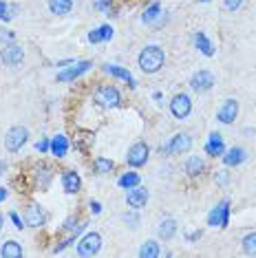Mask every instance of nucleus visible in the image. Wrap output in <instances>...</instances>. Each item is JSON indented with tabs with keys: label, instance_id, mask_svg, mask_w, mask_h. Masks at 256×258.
I'll use <instances>...</instances> for the list:
<instances>
[{
	"label": "nucleus",
	"instance_id": "1",
	"mask_svg": "<svg viewBox=\"0 0 256 258\" xmlns=\"http://www.w3.org/2000/svg\"><path fill=\"white\" fill-rule=\"evenodd\" d=\"M137 64H139V69H142V73H146V75H153L157 71H161V67L166 64L164 49L157 46V44L144 46L142 53H139V57H137Z\"/></svg>",
	"mask_w": 256,
	"mask_h": 258
},
{
	"label": "nucleus",
	"instance_id": "2",
	"mask_svg": "<svg viewBox=\"0 0 256 258\" xmlns=\"http://www.w3.org/2000/svg\"><path fill=\"white\" fill-rule=\"evenodd\" d=\"M192 148V137L190 133H174L166 144L159 146L161 157H172V155H185Z\"/></svg>",
	"mask_w": 256,
	"mask_h": 258
},
{
	"label": "nucleus",
	"instance_id": "3",
	"mask_svg": "<svg viewBox=\"0 0 256 258\" xmlns=\"http://www.w3.org/2000/svg\"><path fill=\"white\" fill-rule=\"evenodd\" d=\"M93 99H95V104L97 106H102V108H117V106H121V93L117 91V86H113V84L97 86L95 93H93Z\"/></svg>",
	"mask_w": 256,
	"mask_h": 258
},
{
	"label": "nucleus",
	"instance_id": "4",
	"mask_svg": "<svg viewBox=\"0 0 256 258\" xmlns=\"http://www.w3.org/2000/svg\"><path fill=\"white\" fill-rule=\"evenodd\" d=\"M150 159V146L146 142H137V144H133L131 148H128L126 152V163L131 168H142V166H146Z\"/></svg>",
	"mask_w": 256,
	"mask_h": 258
},
{
	"label": "nucleus",
	"instance_id": "5",
	"mask_svg": "<svg viewBox=\"0 0 256 258\" xmlns=\"http://www.w3.org/2000/svg\"><path fill=\"white\" fill-rule=\"evenodd\" d=\"M100 249H102V236L97 232H89L78 240V256L82 258H91L100 254Z\"/></svg>",
	"mask_w": 256,
	"mask_h": 258
},
{
	"label": "nucleus",
	"instance_id": "6",
	"mask_svg": "<svg viewBox=\"0 0 256 258\" xmlns=\"http://www.w3.org/2000/svg\"><path fill=\"white\" fill-rule=\"evenodd\" d=\"M29 139V131L25 126H14L5 133V148L7 152H18Z\"/></svg>",
	"mask_w": 256,
	"mask_h": 258
},
{
	"label": "nucleus",
	"instance_id": "7",
	"mask_svg": "<svg viewBox=\"0 0 256 258\" xmlns=\"http://www.w3.org/2000/svg\"><path fill=\"white\" fill-rule=\"evenodd\" d=\"M228 223H230V201L225 199V201L217 203L210 210V214H208V225L210 227H228Z\"/></svg>",
	"mask_w": 256,
	"mask_h": 258
},
{
	"label": "nucleus",
	"instance_id": "8",
	"mask_svg": "<svg viewBox=\"0 0 256 258\" xmlns=\"http://www.w3.org/2000/svg\"><path fill=\"white\" fill-rule=\"evenodd\" d=\"M192 113V99L190 95H185V93H177L172 99H170V115L174 119H185Z\"/></svg>",
	"mask_w": 256,
	"mask_h": 258
},
{
	"label": "nucleus",
	"instance_id": "9",
	"mask_svg": "<svg viewBox=\"0 0 256 258\" xmlns=\"http://www.w3.org/2000/svg\"><path fill=\"white\" fill-rule=\"evenodd\" d=\"M214 84H217V80H214V75L210 71H206V69L192 73V78H190V89L195 93H208Z\"/></svg>",
	"mask_w": 256,
	"mask_h": 258
},
{
	"label": "nucleus",
	"instance_id": "10",
	"mask_svg": "<svg viewBox=\"0 0 256 258\" xmlns=\"http://www.w3.org/2000/svg\"><path fill=\"white\" fill-rule=\"evenodd\" d=\"M0 60H3L5 67H18V64H22V60H25V49L16 42L5 44V49L0 51Z\"/></svg>",
	"mask_w": 256,
	"mask_h": 258
},
{
	"label": "nucleus",
	"instance_id": "11",
	"mask_svg": "<svg viewBox=\"0 0 256 258\" xmlns=\"http://www.w3.org/2000/svg\"><path fill=\"white\" fill-rule=\"evenodd\" d=\"M148 190L146 187H142V185H135V187H131V190H126V205L131 210H142V208H146V203H148Z\"/></svg>",
	"mask_w": 256,
	"mask_h": 258
},
{
	"label": "nucleus",
	"instance_id": "12",
	"mask_svg": "<svg viewBox=\"0 0 256 258\" xmlns=\"http://www.w3.org/2000/svg\"><path fill=\"white\" fill-rule=\"evenodd\" d=\"M91 67H93V62H91V60L73 62V67H64V71L57 73V82H73V80H78L80 75H84Z\"/></svg>",
	"mask_w": 256,
	"mask_h": 258
},
{
	"label": "nucleus",
	"instance_id": "13",
	"mask_svg": "<svg viewBox=\"0 0 256 258\" xmlns=\"http://www.w3.org/2000/svg\"><path fill=\"white\" fill-rule=\"evenodd\" d=\"M238 115V102L236 99H223V104H221V108L217 110V119L221 121V124H232V121L236 119Z\"/></svg>",
	"mask_w": 256,
	"mask_h": 258
},
{
	"label": "nucleus",
	"instance_id": "14",
	"mask_svg": "<svg viewBox=\"0 0 256 258\" xmlns=\"http://www.w3.org/2000/svg\"><path fill=\"white\" fill-rule=\"evenodd\" d=\"M221 159H223V163L228 168H236L247 159V150L241 148V146H232V148H228L223 155H221Z\"/></svg>",
	"mask_w": 256,
	"mask_h": 258
},
{
	"label": "nucleus",
	"instance_id": "15",
	"mask_svg": "<svg viewBox=\"0 0 256 258\" xmlns=\"http://www.w3.org/2000/svg\"><path fill=\"white\" fill-rule=\"evenodd\" d=\"M62 187L67 195H78L80 187H82V179L75 170H64L62 172Z\"/></svg>",
	"mask_w": 256,
	"mask_h": 258
},
{
	"label": "nucleus",
	"instance_id": "16",
	"mask_svg": "<svg viewBox=\"0 0 256 258\" xmlns=\"http://www.w3.org/2000/svg\"><path fill=\"white\" fill-rule=\"evenodd\" d=\"M44 221H46V216H44L42 208H40L38 203H31L25 210V223H27V227H42Z\"/></svg>",
	"mask_w": 256,
	"mask_h": 258
},
{
	"label": "nucleus",
	"instance_id": "17",
	"mask_svg": "<svg viewBox=\"0 0 256 258\" xmlns=\"http://www.w3.org/2000/svg\"><path fill=\"white\" fill-rule=\"evenodd\" d=\"M104 71H106L110 78H117L121 82H126L131 89H135V86H137V82H135V78H133V73L128 71V69L119 67V64H106V67H104Z\"/></svg>",
	"mask_w": 256,
	"mask_h": 258
},
{
	"label": "nucleus",
	"instance_id": "18",
	"mask_svg": "<svg viewBox=\"0 0 256 258\" xmlns=\"http://www.w3.org/2000/svg\"><path fill=\"white\" fill-rule=\"evenodd\" d=\"M223 152H225L223 135H221V133H210V135H208V142H206V155H210V157H221Z\"/></svg>",
	"mask_w": 256,
	"mask_h": 258
},
{
	"label": "nucleus",
	"instance_id": "19",
	"mask_svg": "<svg viewBox=\"0 0 256 258\" xmlns=\"http://www.w3.org/2000/svg\"><path fill=\"white\" fill-rule=\"evenodd\" d=\"M115 36V29L110 25H100L95 27L93 31L89 33V42L91 44H97V42H108V40H113Z\"/></svg>",
	"mask_w": 256,
	"mask_h": 258
},
{
	"label": "nucleus",
	"instance_id": "20",
	"mask_svg": "<svg viewBox=\"0 0 256 258\" xmlns=\"http://www.w3.org/2000/svg\"><path fill=\"white\" fill-rule=\"evenodd\" d=\"M49 152L55 157V159H62V157H67V152H69V139H67V135H55V137L51 139Z\"/></svg>",
	"mask_w": 256,
	"mask_h": 258
},
{
	"label": "nucleus",
	"instance_id": "21",
	"mask_svg": "<svg viewBox=\"0 0 256 258\" xmlns=\"http://www.w3.org/2000/svg\"><path fill=\"white\" fill-rule=\"evenodd\" d=\"M177 230H179L177 221L174 219H164L159 223V227H157V236H159L161 240H170V238H174Z\"/></svg>",
	"mask_w": 256,
	"mask_h": 258
},
{
	"label": "nucleus",
	"instance_id": "22",
	"mask_svg": "<svg viewBox=\"0 0 256 258\" xmlns=\"http://www.w3.org/2000/svg\"><path fill=\"white\" fill-rule=\"evenodd\" d=\"M203 170H206V161L201 159V157L192 155L188 161H185V174H188L190 179H197L203 174Z\"/></svg>",
	"mask_w": 256,
	"mask_h": 258
},
{
	"label": "nucleus",
	"instance_id": "23",
	"mask_svg": "<svg viewBox=\"0 0 256 258\" xmlns=\"http://www.w3.org/2000/svg\"><path fill=\"white\" fill-rule=\"evenodd\" d=\"M195 46H197V49H199L206 57H212V55H214V44L210 42V38H208L203 31H197V33H195Z\"/></svg>",
	"mask_w": 256,
	"mask_h": 258
},
{
	"label": "nucleus",
	"instance_id": "24",
	"mask_svg": "<svg viewBox=\"0 0 256 258\" xmlns=\"http://www.w3.org/2000/svg\"><path fill=\"white\" fill-rule=\"evenodd\" d=\"M0 256L3 258H20L22 256V245L18 240H5L0 245Z\"/></svg>",
	"mask_w": 256,
	"mask_h": 258
},
{
	"label": "nucleus",
	"instance_id": "25",
	"mask_svg": "<svg viewBox=\"0 0 256 258\" xmlns=\"http://www.w3.org/2000/svg\"><path fill=\"white\" fill-rule=\"evenodd\" d=\"M49 11L53 16H67L73 9V0H49Z\"/></svg>",
	"mask_w": 256,
	"mask_h": 258
},
{
	"label": "nucleus",
	"instance_id": "26",
	"mask_svg": "<svg viewBox=\"0 0 256 258\" xmlns=\"http://www.w3.org/2000/svg\"><path fill=\"white\" fill-rule=\"evenodd\" d=\"M161 16H164V14H161V5L155 0V3H150L146 7V11L142 14V22H144V25H155L157 18H161Z\"/></svg>",
	"mask_w": 256,
	"mask_h": 258
},
{
	"label": "nucleus",
	"instance_id": "27",
	"mask_svg": "<svg viewBox=\"0 0 256 258\" xmlns=\"http://www.w3.org/2000/svg\"><path fill=\"white\" fill-rule=\"evenodd\" d=\"M161 256V249H159V243L157 240H146L142 243L139 247V258H159Z\"/></svg>",
	"mask_w": 256,
	"mask_h": 258
},
{
	"label": "nucleus",
	"instance_id": "28",
	"mask_svg": "<svg viewBox=\"0 0 256 258\" xmlns=\"http://www.w3.org/2000/svg\"><path fill=\"white\" fill-rule=\"evenodd\" d=\"M139 183H142V177H139L137 172H124L117 179V185L121 187V190H131V187H135Z\"/></svg>",
	"mask_w": 256,
	"mask_h": 258
},
{
	"label": "nucleus",
	"instance_id": "29",
	"mask_svg": "<svg viewBox=\"0 0 256 258\" xmlns=\"http://www.w3.org/2000/svg\"><path fill=\"white\" fill-rule=\"evenodd\" d=\"M18 14V5H9L7 0H0V22H9Z\"/></svg>",
	"mask_w": 256,
	"mask_h": 258
},
{
	"label": "nucleus",
	"instance_id": "30",
	"mask_svg": "<svg viewBox=\"0 0 256 258\" xmlns=\"http://www.w3.org/2000/svg\"><path fill=\"white\" fill-rule=\"evenodd\" d=\"M113 168H115L113 159H104V157H97V159L93 161V170H95L97 174H106V172H110Z\"/></svg>",
	"mask_w": 256,
	"mask_h": 258
},
{
	"label": "nucleus",
	"instance_id": "31",
	"mask_svg": "<svg viewBox=\"0 0 256 258\" xmlns=\"http://www.w3.org/2000/svg\"><path fill=\"white\" fill-rule=\"evenodd\" d=\"M36 177H38V185L46 187V185H49V181H51V177H53V170H51L49 166H40L36 170Z\"/></svg>",
	"mask_w": 256,
	"mask_h": 258
},
{
	"label": "nucleus",
	"instance_id": "32",
	"mask_svg": "<svg viewBox=\"0 0 256 258\" xmlns=\"http://www.w3.org/2000/svg\"><path fill=\"white\" fill-rule=\"evenodd\" d=\"M241 243H243V251H245V254H256V232L245 234Z\"/></svg>",
	"mask_w": 256,
	"mask_h": 258
},
{
	"label": "nucleus",
	"instance_id": "33",
	"mask_svg": "<svg viewBox=\"0 0 256 258\" xmlns=\"http://www.w3.org/2000/svg\"><path fill=\"white\" fill-rule=\"evenodd\" d=\"M0 42H5V44H11V42H16V33L11 31V29H0Z\"/></svg>",
	"mask_w": 256,
	"mask_h": 258
},
{
	"label": "nucleus",
	"instance_id": "34",
	"mask_svg": "<svg viewBox=\"0 0 256 258\" xmlns=\"http://www.w3.org/2000/svg\"><path fill=\"white\" fill-rule=\"evenodd\" d=\"M241 5H243V0H223V7L228 11H232V14L241 9Z\"/></svg>",
	"mask_w": 256,
	"mask_h": 258
},
{
	"label": "nucleus",
	"instance_id": "35",
	"mask_svg": "<svg viewBox=\"0 0 256 258\" xmlns=\"http://www.w3.org/2000/svg\"><path fill=\"white\" fill-rule=\"evenodd\" d=\"M9 219H11V223L16 225V230H22V227H27L25 219H20V214H18V212H11V214H9Z\"/></svg>",
	"mask_w": 256,
	"mask_h": 258
},
{
	"label": "nucleus",
	"instance_id": "36",
	"mask_svg": "<svg viewBox=\"0 0 256 258\" xmlns=\"http://www.w3.org/2000/svg\"><path fill=\"white\" fill-rule=\"evenodd\" d=\"M49 148H51V139H46V137H42L40 142H36V150L42 155V152H49Z\"/></svg>",
	"mask_w": 256,
	"mask_h": 258
},
{
	"label": "nucleus",
	"instance_id": "37",
	"mask_svg": "<svg viewBox=\"0 0 256 258\" xmlns=\"http://www.w3.org/2000/svg\"><path fill=\"white\" fill-rule=\"evenodd\" d=\"M228 179H230V172H228V170H219V174L214 177V181H217L219 185H225V183H228Z\"/></svg>",
	"mask_w": 256,
	"mask_h": 258
},
{
	"label": "nucleus",
	"instance_id": "38",
	"mask_svg": "<svg viewBox=\"0 0 256 258\" xmlns=\"http://www.w3.org/2000/svg\"><path fill=\"white\" fill-rule=\"evenodd\" d=\"M89 210H91L93 216L102 214V203H100V201H91V203H89Z\"/></svg>",
	"mask_w": 256,
	"mask_h": 258
},
{
	"label": "nucleus",
	"instance_id": "39",
	"mask_svg": "<svg viewBox=\"0 0 256 258\" xmlns=\"http://www.w3.org/2000/svg\"><path fill=\"white\" fill-rule=\"evenodd\" d=\"M110 3H113V0H97L95 7H97V9H102L104 14H108V11H110Z\"/></svg>",
	"mask_w": 256,
	"mask_h": 258
},
{
	"label": "nucleus",
	"instance_id": "40",
	"mask_svg": "<svg viewBox=\"0 0 256 258\" xmlns=\"http://www.w3.org/2000/svg\"><path fill=\"white\" fill-rule=\"evenodd\" d=\"M124 221H126V223H131L133 230H135V227L139 225V216H137V214H124Z\"/></svg>",
	"mask_w": 256,
	"mask_h": 258
},
{
	"label": "nucleus",
	"instance_id": "41",
	"mask_svg": "<svg viewBox=\"0 0 256 258\" xmlns=\"http://www.w3.org/2000/svg\"><path fill=\"white\" fill-rule=\"evenodd\" d=\"M201 234H203L201 230H197V232H190L185 238H188V243H195V240H199V238H201Z\"/></svg>",
	"mask_w": 256,
	"mask_h": 258
},
{
	"label": "nucleus",
	"instance_id": "42",
	"mask_svg": "<svg viewBox=\"0 0 256 258\" xmlns=\"http://www.w3.org/2000/svg\"><path fill=\"white\" fill-rule=\"evenodd\" d=\"M7 197H9V190H7V187H0V203H3Z\"/></svg>",
	"mask_w": 256,
	"mask_h": 258
},
{
	"label": "nucleus",
	"instance_id": "43",
	"mask_svg": "<svg viewBox=\"0 0 256 258\" xmlns=\"http://www.w3.org/2000/svg\"><path fill=\"white\" fill-rule=\"evenodd\" d=\"M5 170H7V161H0V174H3Z\"/></svg>",
	"mask_w": 256,
	"mask_h": 258
},
{
	"label": "nucleus",
	"instance_id": "44",
	"mask_svg": "<svg viewBox=\"0 0 256 258\" xmlns=\"http://www.w3.org/2000/svg\"><path fill=\"white\" fill-rule=\"evenodd\" d=\"M3 225H5V219H3V214H0V230H3Z\"/></svg>",
	"mask_w": 256,
	"mask_h": 258
},
{
	"label": "nucleus",
	"instance_id": "45",
	"mask_svg": "<svg viewBox=\"0 0 256 258\" xmlns=\"http://www.w3.org/2000/svg\"><path fill=\"white\" fill-rule=\"evenodd\" d=\"M201 3H210V0H201Z\"/></svg>",
	"mask_w": 256,
	"mask_h": 258
}]
</instances>
